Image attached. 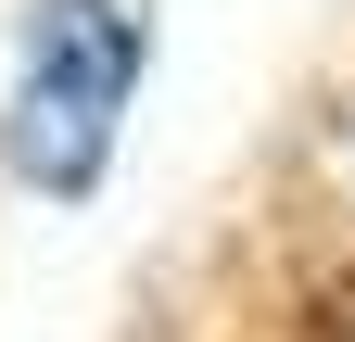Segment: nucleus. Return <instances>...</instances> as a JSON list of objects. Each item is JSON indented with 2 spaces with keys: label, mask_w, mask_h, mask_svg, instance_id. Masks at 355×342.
<instances>
[{
  "label": "nucleus",
  "mask_w": 355,
  "mask_h": 342,
  "mask_svg": "<svg viewBox=\"0 0 355 342\" xmlns=\"http://www.w3.org/2000/svg\"><path fill=\"white\" fill-rule=\"evenodd\" d=\"M127 89H140V0H26L13 89H0V165L38 203H89L114 165Z\"/></svg>",
  "instance_id": "nucleus-1"
}]
</instances>
